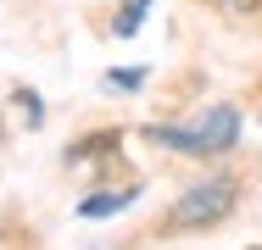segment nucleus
<instances>
[{"instance_id": "nucleus-1", "label": "nucleus", "mask_w": 262, "mask_h": 250, "mask_svg": "<svg viewBox=\"0 0 262 250\" xmlns=\"http://www.w3.org/2000/svg\"><path fill=\"white\" fill-rule=\"evenodd\" d=\"M157 145L184 150V156H217V150H234L240 139V111L234 106H212L195 122H179V128H145Z\"/></svg>"}, {"instance_id": "nucleus-2", "label": "nucleus", "mask_w": 262, "mask_h": 250, "mask_svg": "<svg viewBox=\"0 0 262 250\" xmlns=\"http://www.w3.org/2000/svg\"><path fill=\"white\" fill-rule=\"evenodd\" d=\"M234 184L229 178H207V184H195L190 195H179V206H173V222L179 228H212V222H223L229 211H234Z\"/></svg>"}, {"instance_id": "nucleus-3", "label": "nucleus", "mask_w": 262, "mask_h": 250, "mask_svg": "<svg viewBox=\"0 0 262 250\" xmlns=\"http://www.w3.org/2000/svg\"><path fill=\"white\" fill-rule=\"evenodd\" d=\"M140 195V189H112V195H90L84 206H78V217H106V211H123L128 200Z\"/></svg>"}, {"instance_id": "nucleus-4", "label": "nucleus", "mask_w": 262, "mask_h": 250, "mask_svg": "<svg viewBox=\"0 0 262 250\" xmlns=\"http://www.w3.org/2000/svg\"><path fill=\"white\" fill-rule=\"evenodd\" d=\"M145 11H151V0H134V6H123V11H117V22H112V28H117V39H128V34L145 22Z\"/></svg>"}, {"instance_id": "nucleus-5", "label": "nucleus", "mask_w": 262, "mask_h": 250, "mask_svg": "<svg viewBox=\"0 0 262 250\" xmlns=\"http://www.w3.org/2000/svg\"><path fill=\"white\" fill-rule=\"evenodd\" d=\"M140 78H145V67H128V72H106V84H112V89H134Z\"/></svg>"}, {"instance_id": "nucleus-6", "label": "nucleus", "mask_w": 262, "mask_h": 250, "mask_svg": "<svg viewBox=\"0 0 262 250\" xmlns=\"http://www.w3.org/2000/svg\"><path fill=\"white\" fill-rule=\"evenodd\" d=\"M212 6H223V11H257L262 0H212Z\"/></svg>"}]
</instances>
